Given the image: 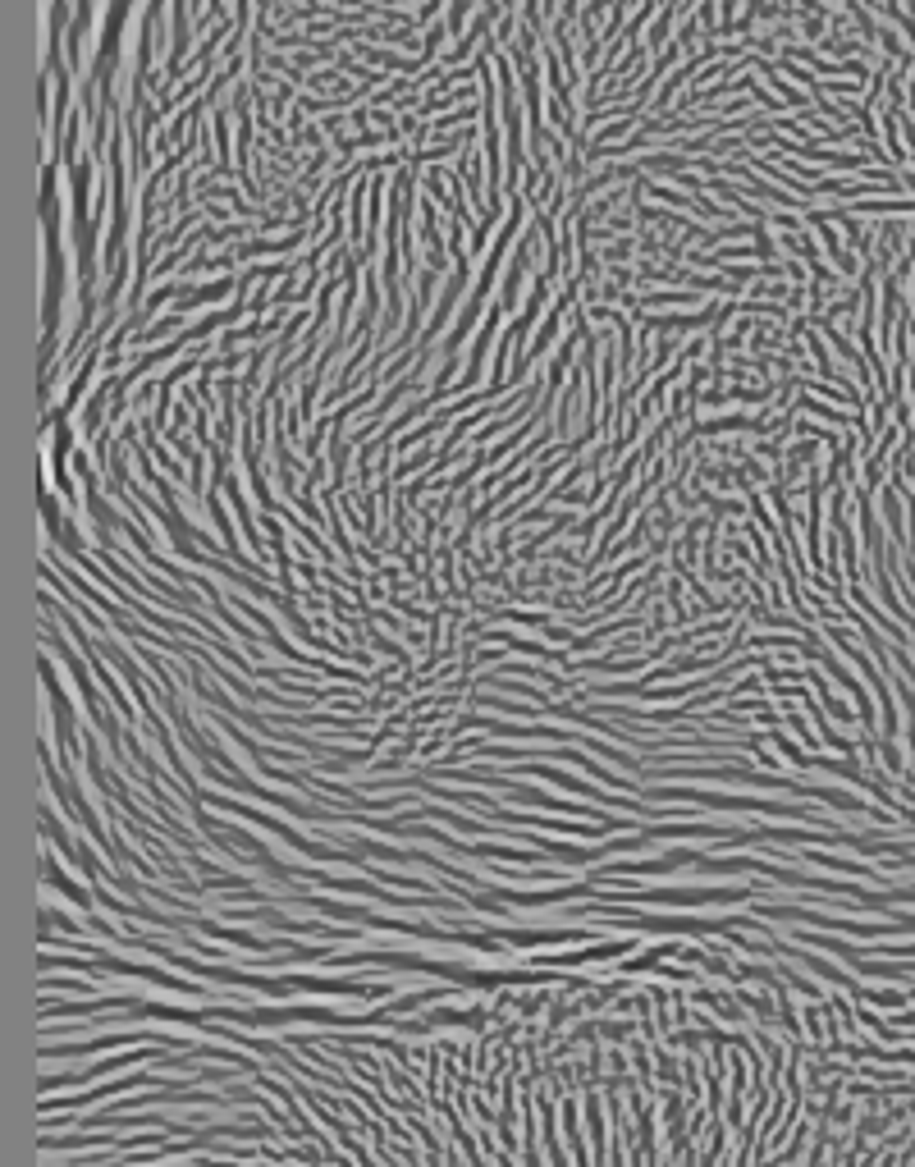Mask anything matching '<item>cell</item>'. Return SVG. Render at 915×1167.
<instances>
[{
  "mask_svg": "<svg viewBox=\"0 0 915 1167\" xmlns=\"http://www.w3.org/2000/svg\"><path fill=\"white\" fill-rule=\"evenodd\" d=\"M673 307H705L700 303V293L691 289V293H682V289H659V293H636V307H632V316L636 312H673Z\"/></svg>",
  "mask_w": 915,
  "mask_h": 1167,
  "instance_id": "3",
  "label": "cell"
},
{
  "mask_svg": "<svg viewBox=\"0 0 915 1167\" xmlns=\"http://www.w3.org/2000/svg\"><path fill=\"white\" fill-rule=\"evenodd\" d=\"M691 165H696V156L687 152H641L636 156V174H650V179H678V174H687Z\"/></svg>",
  "mask_w": 915,
  "mask_h": 1167,
  "instance_id": "2",
  "label": "cell"
},
{
  "mask_svg": "<svg viewBox=\"0 0 915 1167\" xmlns=\"http://www.w3.org/2000/svg\"><path fill=\"white\" fill-rule=\"evenodd\" d=\"M673 19H678V14L668 10V5H664V10H659V14H655V19H650V33H646V51H655V55H659V51H664V46H668V42H673Z\"/></svg>",
  "mask_w": 915,
  "mask_h": 1167,
  "instance_id": "4",
  "label": "cell"
},
{
  "mask_svg": "<svg viewBox=\"0 0 915 1167\" xmlns=\"http://www.w3.org/2000/svg\"><path fill=\"white\" fill-rule=\"evenodd\" d=\"M536 252H540V229L531 225L527 234H517L513 261L504 266V280H499V298H495V303L504 307V312H517V307H522V284H527L531 266H536Z\"/></svg>",
  "mask_w": 915,
  "mask_h": 1167,
  "instance_id": "1",
  "label": "cell"
},
{
  "mask_svg": "<svg viewBox=\"0 0 915 1167\" xmlns=\"http://www.w3.org/2000/svg\"><path fill=\"white\" fill-rule=\"evenodd\" d=\"M467 14H472V0H449V14H444V23H449L453 37L467 33Z\"/></svg>",
  "mask_w": 915,
  "mask_h": 1167,
  "instance_id": "5",
  "label": "cell"
}]
</instances>
